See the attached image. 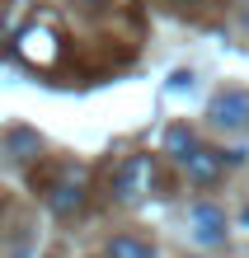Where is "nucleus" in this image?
Instances as JSON below:
<instances>
[{
  "instance_id": "3",
  "label": "nucleus",
  "mask_w": 249,
  "mask_h": 258,
  "mask_svg": "<svg viewBox=\"0 0 249 258\" xmlns=\"http://www.w3.org/2000/svg\"><path fill=\"white\" fill-rule=\"evenodd\" d=\"M151 178H155V164L146 155H132V160H122L118 164V174H113V192L118 197H136V192H146L151 188Z\"/></svg>"
},
{
  "instance_id": "2",
  "label": "nucleus",
  "mask_w": 249,
  "mask_h": 258,
  "mask_svg": "<svg viewBox=\"0 0 249 258\" xmlns=\"http://www.w3.org/2000/svg\"><path fill=\"white\" fill-rule=\"evenodd\" d=\"M207 122L221 132H244L249 127V94L244 89H226L207 103Z\"/></svg>"
},
{
  "instance_id": "4",
  "label": "nucleus",
  "mask_w": 249,
  "mask_h": 258,
  "mask_svg": "<svg viewBox=\"0 0 249 258\" xmlns=\"http://www.w3.org/2000/svg\"><path fill=\"white\" fill-rule=\"evenodd\" d=\"M193 235L202 239V244H221V239H226V216H221V207L197 202V207H193Z\"/></svg>"
},
{
  "instance_id": "1",
  "label": "nucleus",
  "mask_w": 249,
  "mask_h": 258,
  "mask_svg": "<svg viewBox=\"0 0 249 258\" xmlns=\"http://www.w3.org/2000/svg\"><path fill=\"white\" fill-rule=\"evenodd\" d=\"M85 197H89V178L80 164H61V169L52 174V183H47V207L57 211V216H75V211L85 207Z\"/></svg>"
},
{
  "instance_id": "6",
  "label": "nucleus",
  "mask_w": 249,
  "mask_h": 258,
  "mask_svg": "<svg viewBox=\"0 0 249 258\" xmlns=\"http://www.w3.org/2000/svg\"><path fill=\"white\" fill-rule=\"evenodd\" d=\"M108 258H155V249L136 235H113L108 239Z\"/></svg>"
},
{
  "instance_id": "5",
  "label": "nucleus",
  "mask_w": 249,
  "mask_h": 258,
  "mask_svg": "<svg viewBox=\"0 0 249 258\" xmlns=\"http://www.w3.org/2000/svg\"><path fill=\"white\" fill-rule=\"evenodd\" d=\"M183 164H188V174L197 178V183H216L221 169H226V150H202V146H197Z\"/></svg>"
},
{
  "instance_id": "8",
  "label": "nucleus",
  "mask_w": 249,
  "mask_h": 258,
  "mask_svg": "<svg viewBox=\"0 0 249 258\" xmlns=\"http://www.w3.org/2000/svg\"><path fill=\"white\" fill-rule=\"evenodd\" d=\"M165 5L174 10V14H188V19H202V14H207V10H216L221 0H165Z\"/></svg>"
},
{
  "instance_id": "7",
  "label": "nucleus",
  "mask_w": 249,
  "mask_h": 258,
  "mask_svg": "<svg viewBox=\"0 0 249 258\" xmlns=\"http://www.w3.org/2000/svg\"><path fill=\"white\" fill-rule=\"evenodd\" d=\"M165 150H169L174 160H188L193 150H197V141H193L188 127H169V132H165Z\"/></svg>"
}]
</instances>
